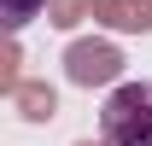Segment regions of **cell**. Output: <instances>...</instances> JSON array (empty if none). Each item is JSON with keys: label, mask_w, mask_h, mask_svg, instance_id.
I'll return each mask as SVG.
<instances>
[{"label": "cell", "mask_w": 152, "mask_h": 146, "mask_svg": "<svg viewBox=\"0 0 152 146\" xmlns=\"http://www.w3.org/2000/svg\"><path fill=\"white\" fill-rule=\"evenodd\" d=\"M99 140L105 146H152V82L111 88V99L99 111Z\"/></svg>", "instance_id": "1"}, {"label": "cell", "mask_w": 152, "mask_h": 146, "mask_svg": "<svg viewBox=\"0 0 152 146\" xmlns=\"http://www.w3.org/2000/svg\"><path fill=\"white\" fill-rule=\"evenodd\" d=\"M64 76L76 88H105V82L123 76V53L111 41H70L64 47Z\"/></svg>", "instance_id": "2"}, {"label": "cell", "mask_w": 152, "mask_h": 146, "mask_svg": "<svg viewBox=\"0 0 152 146\" xmlns=\"http://www.w3.org/2000/svg\"><path fill=\"white\" fill-rule=\"evenodd\" d=\"M6 99L18 105V117H23V123H53V117H58V93L47 88V82H18Z\"/></svg>", "instance_id": "3"}, {"label": "cell", "mask_w": 152, "mask_h": 146, "mask_svg": "<svg viewBox=\"0 0 152 146\" xmlns=\"http://www.w3.org/2000/svg\"><path fill=\"white\" fill-rule=\"evenodd\" d=\"M88 12H94V0H47V23H58V29H76Z\"/></svg>", "instance_id": "4"}, {"label": "cell", "mask_w": 152, "mask_h": 146, "mask_svg": "<svg viewBox=\"0 0 152 146\" xmlns=\"http://www.w3.org/2000/svg\"><path fill=\"white\" fill-rule=\"evenodd\" d=\"M35 12H47V0H0V18H6V29H12V35H18Z\"/></svg>", "instance_id": "5"}, {"label": "cell", "mask_w": 152, "mask_h": 146, "mask_svg": "<svg viewBox=\"0 0 152 146\" xmlns=\"http://www.w3.org/2000/svg\"><path fill=\"white\" fill-rule=\"evenodd\" d=\"M123 29L152 35V0H123Z\"/></svg>", "instance_id": "6"}, {"label": "cell", "mask_w": 152, "mask_h": 146, "mask_svg": "<svg viewBox=\"0 0 152 146\" xmlns=\"http://www.w3.org/2000/svg\"><path fill=\"white\" fill-rule=\"evenodd\" d=\"M94 18L111 23V29H123V0H94Z\"/></svg>", "instance_id": "7"}, {"label": "cell", "mask_w": 152, "mask_h": 146, "mask_svg": "<svg viewBox=\"0 0 152 146\" xmlns=\"http://www.w3.org/2000/svg\"><path fill=\"white\" fill-rule=\"evenodd\" d=\"M76 146H105V140H76Z\"/></svg>", "instance_id": "8"}]
</instances>
